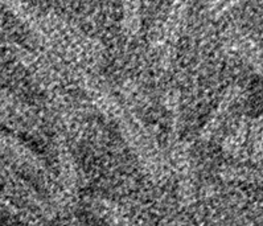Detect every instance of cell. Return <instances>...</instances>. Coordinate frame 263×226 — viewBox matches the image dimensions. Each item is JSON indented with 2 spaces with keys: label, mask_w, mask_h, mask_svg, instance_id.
<instances>
[{
  "label": "cell",
  "mask_w": 263,
  "mask_h": 226,
  "mask_svg": "<svg viewBox=\"0 0 263 226\" xmlns=\"http://www.w3.org/2000/svg\"><path fill=\"white\" fill-rule=\"evenodd\" d=\"M0 154L10 165H15L16 171L28 175L36 180L44 189H54L52 177L43 161L22 142L10 135H0ZM13 168V167H12ZM15 170V168H13Z\"/></svg>",
  "instance_id": "cell-1"
},
{
  "label": "cell",
  "mask_w": 263,
  "mask_h": 226,
  "mask_svg": "<svg viewBox=\"0 0 263 226\" xmlns=\"http://www.w3.org/2000/svg\"><path fill=\"white\" fill-rule=\"evenodd\" d=\"M93 208L110 226H137L127 217H124L121 212L117 211L112 204L105 201V200H96L93 202Z\"/></svg>",
  "instance_id": "cell-2"
}]
</instances>
